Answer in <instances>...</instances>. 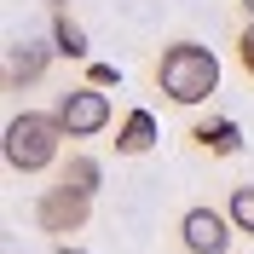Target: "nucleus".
<instances>
[{
  "label": "nucleus",
  "mask_w": 254,
  "mask_h": 254,
  "mask_svg": "<svg viewBox=\"0 0 254 254\" xmlns=\"http://www.w3.org/2000/svg\"><path fill=\"white\" fill-rule=\"evenodd\" d=\"M156 87H162V98H174L185 110L190 104H208V98L220 93V58L202 41H174L156 58Z\"/></svg>",
  "instance_id": "f257e3e1"
},
{
  "label": "nucleus",
  "mask_w": 254,
  "mask_h": 254,
  "mask_svg": "<svg viewBox=\"0 0 254 254\" xmlns=\"http://www.w3.org/2000/svg\"><path fill=\"white\" fill-rule=\"evenodd\" d=\"M64 139H69V133L58 127L52 110H17L12 122H6L0 150H6V168H12V174H47L52 162H58Z\"/></svg>",
  "instance_id": "f03ea898"
},
{
  "label": "nucleus",
  "mask_w": 254,
  "mask_h": 254,
  "mask_svg": "<svg viewBox=\"0 0 254 254\" xmlns=\"http://www.w3.org/2000/svg\"><path fill=\"white\" fill-rule=\"evenodd\" d=\"M52 116H58V127L69 133V139H98V133L110 127V93H104L98 81L69 87V93H58Z\"/></svg>",
  "instance_id": "7ed1b4c3"
},
{
  "label": "nucleus",
  "mask_w": 254,
  "mask_h": 254,
  "mask_svg": "<svg viewBox=\"0 0 254 254\" xmlns=\"http://www.w3.org/2000/svg\"><path fill=\"white\" fill-rule=\"evenodd\" d=\"M87 220H93V196L75 185H47L41 196H35V225L47 231V237H69V231H87Z\"/></svg>",
  "instance_id": "20e7f679"
},
{
  "label": "nucleus",
  "mask_w": 254,
  "mask_h": 254,
  "mask_svg": "<svg viewBox=\"0 0 254 254\" xmlns=\"http://www.w3.org/2000/svg\"><path fill=\"white\" fill-rule=\"evenodd\" d=\"M231 214L220 208H185V220H179V243L185 254H231Z\"/></svg>",
  "instance_id": "39448f33"
},
{
  "label": "nucleus",
  "mask_w": 254,
  "mask_h": 254,
  "mask_svg": "<svg viewBox=\"0 0 254 254\" xmlns=\"http://www.w3.org/2000/svg\"><path fill=\"white\" fill-rule=\"evenodd\" d=\"M52 52H58V47H41V41H12V47H6V69H0L6 93H23V87H35V81H47Z\"/></svg>",
  "instance_id": "423d86ee"
},
{
  "label": "nucleus",
  "mask_w": 254,
  "mask_h": 254,
  "mask_svg": "<svg viewBox=\"0 0 254 254\" xmlns=\"http://www.w3.org/2000/svg\"><path fill=\"white\" fill-rule=\"evenodd\" d=\"M156 139H162L156 116H150V110H127L122 127H116V156H144Z\"/></svg>",
  "instance_id": "0eeeda50"
},
{
  "label": "nucleus",
  "mask_w": 254,
  "mask_h": 254,
  "mask_svg": "<svg viewBox=\"0 0 254 254\" xmlns=\"http://www.w3.org/2000/svg\"><path fill=\"white\" fill-rule=\"evenodd\" d=\"M190 139L202 144L208 156H237V150H243V127L225 122V116H214V122H196V127H190Z\"/></svg>",
  "instance_id": "6e6552de"
},
{
  "label": "nucleus",
  "mask_w": 254,
  "mask_h": 254,
  "mask_svg": "<svg viewBox=\"0 0 254 254\" xmlns=\"http://www.w3.org/2000/svg\"><path fill=\"white\" fill-rule=\"evenodd\" d=\"M47 12H52V47H58L64 58H87V52H93L87 47V29L64 12V0H47Z\"/></svg>",
  "instance_id": "1a4fd4ad"
},
{
  "label": "nucleus",
  "mask_w": 254,
  "mask_h": 254,
  "mask_svg": "<svg viewBox=\"0 0 254 254\" xmlns=\"http://www.w3.org/2000/svg\"><path fill=\"white\" fill-rule=\"evenodd\" d=\"M58 179L75 185V190H87V196H98V185H104V162H98V156H69Z\"/></svg>",
  "instance_id": "9d476101"
},
{
  "label": "nucleus",
  "mask_w": 254,
  "mask_h": 254,
  "mask_svg": "<svg viewBox=\"0 0 254 254\" xmlns=\"http://www.w3.org/2000/svg\"><path fill=\"white\" fill-rule=\"evenodd\" d=\"M225 214H231V225H237V231H249V237H254V185H237V190H231Z\"/></svg>",
  "instance_id": "9b49d317"
},
{
  "label": "nucleus",
  "mask_w": 254,
  "mask_h": 254,
  "mask_svg": "<svg viewBox=\"0 0 254 254\" xmlns=\"http://www.w3.org/2000/svg\"><path fill=\"white\" fill-rule=\"evenodd\" d=\"M237 64H243V75L254 81V17L237 29Z\"/></svg>",
  "instance_id": "f8f14e48"
},
{
  "label": "nucleus",
  "mask_w": 254,
  "mask_h": 254,
  "mask_svg": "<svg viewBox=\"0 0 254 254\" xmlns=\"http://www.w3.org/2000/svg\"><path fill=\"white\" fill-rule=\"evenodd\" d=\"M58 254H87V249H75L69 237H58Z\"/></svg>",
  "instance_id": "ddd939ff"
}]
</instances>
